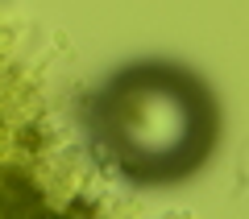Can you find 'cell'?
I'll return each instance as SVG.
<instances>
[{"label": "cell", "instance_id": "1", "mask_svg": "<svg viewBox=\"0 0 249 219\" xmlns=\"http://www.w3.org/2000/svg\"><path fill=\"white\" fill-rule=\"evenodd\" d=\"M96 137L124 178L162 186L204 166L216 141V104L196 75L142 62L104 87Z\"/></svg>", "mask_w": 249, "mask_h": 219}]
</instances>
